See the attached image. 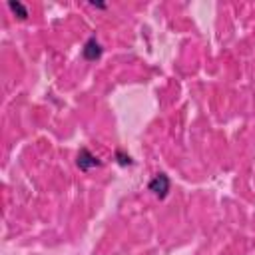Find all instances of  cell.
<instances>
[{
    "label": "cell",
    "mask_w": 255,
    "mask_h": 255,
    "mask_svg": "<svg viewBox=\"0 0 255 255\" xmlns=\"http://www.w3.org/2000/svg\"><path fill=\"white\" fill-rule=\"evenodd\" d=\"M169 177L165 175V173H157L149 183H147V189L153 193V195H157L159 199H163L165 195H167V191H169Z\"/></svg>",
    "instance_id": "obj_1"
},
{
    "label": "cell",
    "mask_w": 255,
    "mask_h": 255,
    "mask_svg": "<svg viewBox=\"0 0 255 255\" xmlns=\"http://www.w3.org/2000/svg\"><path fill=\"white\" fill-rule=\"evenodd\" d=\"M76 165L82 169V171H88V169H92V167H98V165H102V161L88 149V147H82L80 151H78V157H76Z\"/></svg>",
    "instance_id": "obj_2"
},
{
    "label": "cell",
    "mask_w": 255,
    "mask_h": 255,
    "mask_svg": "<svg viewBox=\"0 0 255 255\" xmlns=\"http://www.w3.org/2000/svg\"><path fill=\"white\" fill-rule=\"evenodd\" d=\"M82 56L86 58V60H98L100 56H102V46H100V42L92 36V38H88L86 40V44H84V48H82Z\"/></svg>",
    "instance_id": "obj_3"
},
{
    "label": "cell",
    "mask_w": 255,
    "mask_h": 255,
    "mask_svg": "<svg viewBox=\"0 0 255 255\" xmlns=\"http://www.w3.org/2000/svg\"><path fill=\"white\" fill-rule=\"evenodd\" d=\"M8 6H10V10H12L20 20H26V18H28V8H26L22 2H18V0H10Z\"/></svg>",
    "instance_id": "obj_4"
},
{
    "label": "cell",
    "mask_w": 255,
    "mask_h": 255,
    "mask_svg": "<svg viewBox=\"0 0 255 255\" xmlns=\"http://www.w3.org/2000/svg\"><path fill=\"white\" fill-rule=\"evenodd\" d=\"M116 159H118V163H120V165H131V163H133V159H131L128 153H124L122 149H118V151H116Z\"/></svg>",
    "instance_id": "obj_5"
},
{
    "label": "cell",
    "mask_w": 255,
    "mask_h": 255,
    "mask_svg": "<svg viewBox=\"0 0 255 255\" xmlns=\"http://www.w3.org/2000/svg\"><path fill=\"white\" fill-rule=\"evenodd\" d=\"M92 6H96V8H106L104 2H96V0H92Z\"/></svg>",
    "instance_id": "obj_6"
}]
</instances>
